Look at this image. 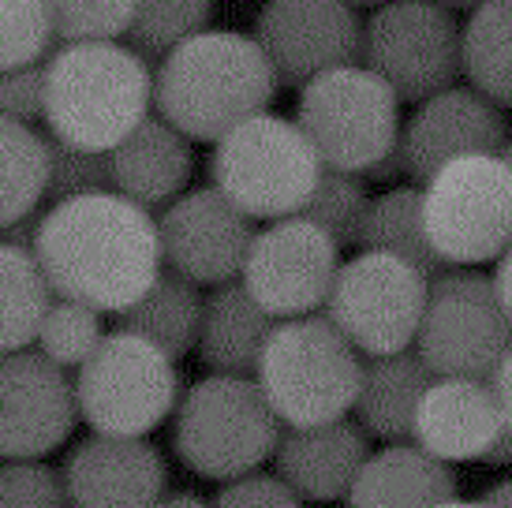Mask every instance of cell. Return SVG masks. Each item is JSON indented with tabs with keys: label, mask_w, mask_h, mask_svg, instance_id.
<instances>
[{
	"label": "cell",
	"mask_w": 512,
	"mask_h": 508,
	"mask_svg": "<svg viewBox=\"0 0 512 508\" xmlns=\"http://www.w3.org/2000/svg\"><path fill=\"white\" fill-rule=\"evenodd\" d=\"M281 419L255 378L195 381L172 419V449L202 479L236 482L255 475L281 441Z\"/></svg>",
	"instance_id": "obj_5"
},
{
	"label": "cell",
	"mask_w": 512,
	"mask_h": 508,
	"mask_svg": "<svg viewBox=\"0 0 512 508\" xmlns=\"http://www.w3.org/2000/svg\"><path fill=\"white\" fill-rule=\"evenodd\" d=\"M57 42L53 4L42 0H8L0 4V71L38 68V60Z\"/></svg>",
	"instance_id": "obj_32"
},
{
	"label": "cell",
	"mask_w": 512,
	"mask_h": 508,
	"mask_svg": "<svg viewBox=\"0 0 512 508\" xmlns=\"http://www.w3.org/2000/svg\"><path fill=\"white\" fill-rule=\"evenodd\" d=\"M277 325L281 322L258 307L243 281L221 284L206 296L199 333L202 367L221 378H255Z\"/></svg>",
	"instance_id": "obj_22"
},
{
	"label": "cell",
	"mask_w": 512,
	"mask_h": 508,
	"mask_svg": "<svg viewBox=\"0 0 512 508\" xmlns=\"http://www.w3.org/2000/svg\"><path fill=\"white\" fill-rule=\"evenodd\" d=\"M430 385H434V374L419 359V352L367 359L363 389L356 400V423L370 438L408 445V438H415V415Z\"/></svg>",
	"instance_id": "obj_24"
},
{
	"label": "cell",
	"mask_w": 512,
	"mask_h": 508,
	"mask_svg": "<svg viewBox=\"0 0 512 508\" xmlns=\"http://www.w3.org/2000/svg\"><path fill=\"white\" fill-rule=\"evenodd\" d=\"M86 426L105 438H146L180 408V370L150 340L116 329L75 374Z\"/></svg>",
	"instance_id": "obj_8"
},
{
	"label": "cell",
	"mask_w": 512,
	"mask_h": 508,
	"mask_svg": "<svg viewBox=\"0 0 512 508\" xmlns=\"http://www.w3.org/2000/svg\"><path fill=\"white\" fill-rule=\"evenodd\" d=\"M494 288H498L505 311L512 314V247L498 258V269H494Z\"/></svg>",
	"instance_id": "obj_41"
},
{
	"label": "cell",
	"mask_w": 512,
	"mask_h": 508,
	"mask_svg": "<svg viewBox=\"0 0 512 508\" xmlns=\"http://www.w3.org/2000/svg\"><path fill=\"white\" fill-rule=\"evenodd\" d=\"M109 333H101V314L83 307V303H72V299H57L53 311L42 325V337H38V352L45 359H53L60 370H79L86 367V359L98 352L101 340Z\"/></svg>",
	"instance_id": "obj_33"
},
{
	"label": "cell",
	"mask_w": 512,
	"mask_h": 508,
	"mask_svg": "<svg viewBox=\"0 0 512 508\" xmlns=\"http://www.w3.org/2000/svg\"><path fill=\"white\" fill-rule=\"evenodd\" d=\"M79 393L68 370L42 352L4 355L0 367V452L4 460H42L79 423Z\"/></svg>",
	"instance_id": "obj_16"
},
{
	"label": "cell",
	"mask_w": 512,
	"mask_h": 508,
	"mask_svg": "<svg viewBox=\"0 0 512 508\" xmlns=\"http://www.w3.org/2000/svg\"><path fill=\"white\" fill-rule=\"evenodd\" d=\"M109 169H113L116 195L131 198L143 210H157V206L169 210L176 198L187 195L184 187L195 169L191 139L169 120L150 116L109 154Z\"/></svg>",
	"instance_id": "obj_21"
},
{
	"label": "cell",
	"mask_w": 512,
	"mask_h": 508,
	"mask_svg": "<svg viewBox=\"0 0 512 508\" xmlns=\"http://www.w3.org/2000/svg\"><path fill=\"white\" fill-rule=\"evenodd\" d=\"M464 75L483 98L512 109V0H490L468 15Z\"/></svg>",
	"instance_id": "obj_29"
},
{
	"label": "cell",
	"mask_w": 512,
	"mask_h": 508,
	"mask_svg": "<svg viewBox=\"0 0 512 508\" xmlns=\"http://www.w3.org/2000/svg\"><path fill=\"white\" fill-rule=\"evenodd\" d=\"M441 508H490V505H486L483 497L479 501H460V497H453V501H445Z\"/></svg>",
	"instance_id": "obj_45"
},
{
	"label": "cell",
	"mask_w": 512,
	"mask_h": 508,
	"mask_svg": "<svg viewBox=\"0 0 512 508\" xmlns=\"http://www.w3.org/2000/svg\"><path fill=\"white\" fill-rule=\"evenodd\" d=\"M483 464L490 467H501V464H512V426L505 423V430L498 434V441L490 445V452L483 456Z\"/></svg>",
	"instance_id": "obj_42"
},
{
	"label": "cell",
	"mask_w": 512,
	"mask_h": 508,
	"mask_svg": "<svg viewBox=\"0 0 512 508\" xmlns=\"http://www.w3.org/2000/svg\"><path fill=\"white\" fill-rule=\"evenodd\" d=\"M341 266V243L303 217H288L258 232L240 281L262 311L292 322L326 311Z\"/></svg>",
	"instance_id": "obj_13"
},
{
	"label": "cell",
	"mask_w": 512,
	"mask_h": 508,
	"mask_svg": "<svg viewBox=\"0 0 512 508\" xmlns=\"http://www.w3.org/2000/svg\"><path fill=\"white\" fill-rule=\"evenodd\" d=\"M453 497V464H441L419 445H385L382 452H370L348 494V508H441Z\"/></svg>",
	"instance_id": "obj_23"
},
{
	"label": "cell",
	"mask_w": 512,
	"mask_h": 508,
	"mask_svg": "<svg viewBox=\"0 0 512 508\" xmlns=\"http://www.w3.org/2000/svg\"><path fill=\"white\" fill-rule=\"evenodd\" d=\"M277 86L270 57L251 34L206 30L154 71V105L187 139L221 142L266 113Z\"/></svg>",
	"instance_id": "obj_2"
},
{
	"label": "cell",
	"mask_w": 512,
	"mask_h": 508,
	"mask_svg": "<svg viewBox=\"0 0 512 508\" xmlns=\"http://www.w3.org/2000/svg\"><path fill=\"white\" fill-rule=\"evenodd\" d=\"M296 124L326 169L352 176H367L404 135L397 90L363 64L337 68L303 86Z\"/></svg>",
	"instance_id": "obj_7"
},
{
	"label": "cell",
	"mask_w": 512,
	"mask_h": 508,
	"mask_svg": "<svg viewBox=\"0 0 512 508\" xmlns=\"http://www.w3.org/2000/svg\"><path fill=\"white\" fill-rule=\"evenodd\" d=\"M501 430L505 415L490 381L434 378L415 415L412 445L430 452L441 464H460V460H483Z\"/></svg>",
	"instance_id": "obj_19"
},
{
	"label": "cell",
	"mask_w": 512,
	"mask_h": 508,
	"mask_svg": "<svg viewBox=\"0 0 512 508\" xmlns=\"http://www.w3.org/2000/svg\"><path fill=\"white\" fill-rule=\"evenodd\" d=\"M135 8L128 0H101V4H53V19H57V38L64 45H101L116 42L120 34L128 38L131 23H135Z\"/></svg>",
	"instance_id": "obj_34"
},
{
	"label": "cell",
	"mask_w": 512,
	"mask_h": 508,
	"mask_svg": "<svg viewBox=\"0 0 512 508\" xmlns=\"http://www.w3.org/2000/svg\"><path fill=\"white\" fill-rule=\"evenodd\" d=\"M0 508H72L64 471L45 460H8L0 471Z\"/></svg>",
	"instance_id": "obj_36"
},
{
	"label": "cell",
	"mask_w": 512,
	"mask_h": 508,
	"mask_svg": "<svg viewBox=\"0 0 512 508\" xmlns=\"http://www.w3.org/2000/svg\"><path fill=\"white\" fill-rule=\"evenodd\" d=\"M154 71L120 42L64 45L45 64V124L57 142L113 154L150 120Z\"/></svg>",
	"instance_id": "obj_3"
},
{
	"label": "cell",
	"mask_w": 512,
	"mask_h": 508,
	"mask_svg": "<svg viewBox=\"0 0 512 508\" xmlns=\"http://www.w3.org/2000/svg\"><path fill=\"white\" fill-rule=\"evenodd\" d=\"M483 501L490 508H512V479L494 482V486H490V490L483 494Z\"/></svg>",
	"instance_id": "obj_44"
},
{
	"label": "cell",
	"mask_w": 512,
	"mask_h": 508,
	"mask_svg": "<svg viewBox=\"0 0 512 508\" xmlns=\"http://www.w3.org/2000/svg\"><path fill=\"white\" fill-rule=\"evenodd\" d=\"M501 157H505V161H509V169H512V142H509V146H505V154H501Z\"/></svg>",
	"instance_id": "obj_46"
},
{
	"label": "cell",
	"mask_w": 512,
	"mask_h": 508,
	"mask_svg": "<svg viewBox=\"0 0 512 508\" xmlns=\"http://www.w3.org/2000/svg\"><path fill=\"white\" fill-rule=\"evenodd\" d=\"M210 19H214V4H202V0L139 4V8H135L131 34H128V49L139 53V57L157 71L180 45L206 34V30H210Z\"/></svg>",
	"instance_id": "obj_30"
},
{
	"label": "cell",
	"mask_w": 512,
	"mask_h": 508,
	"mask_svg": "<svg viewBox=\"0 0 512 508\" xmlns=\"http://www.w3.org/2000/svg\"><path fill=\"white\" fill-rule=\"evenodd\" d=\"M430 281L393 254L359 251L348 258L326 299V318L367 359L412 352L427 314Z\"/></svg>",
	"instance_id": "obj_10"
},
{
	"label": "cell",
	"mask_w": 512,
	"mask_h": 508,
	"mask_svg": "<svg viewBox=\"0 0 512 508\" xmlns=\"http://www.w3.org/2000/svg\"><path fill=\"white\" fill-rule=\"evenodd\" d=\"M370 202L374 198L367 195V184L359 176L326 169L318 187H314L311 202H307V210L299 213V217L318 225L322 232H329L341 247H348V243H359V236H363V221H367Z\"/></svg>",
	"instance_id": "obj_31"
},
{
	"label": "cell",
	"mask_w": 512,
	"mask_h": 508,
	"mask_svg": "<svg viewBox=\"0 0 512 508\" xmlns=\"http://www.w3.org/2000/svg\"><path fill=\"white\" fill-rule=\"evenodd\" d=\"M0 225L12 228L34 217L53 184V139L30 124L0 120Z\"/></svg>",
	"instance_id": "obj_27"
},
{
	"label": "cell",
	"mask_w": 512,
	"mask_h": 508,
	"mask_svg": "<svg viewBox=\"0 0 512 508\" xmlns=\"http://www.w3.org/2000/svg\"><path fill=\"white\" fill-rule=\"evenodd\" d=\"M434 251L453 269L498 262L512 247V169L501 154L460 157L423 184Z\"/></svg>",
	"instance_id": "obj_9"
},
{
	"label": "cell",
	"mask_w": 512,
	"mask_h": 508,
	"mask_svg": "<svg viewBox=\"0 0 512 508\" xmlns=\"http://www.w3.org/2000/svg\"><path fill=\"white\" fill-rule=\"evenodd\" d=\"M60 471L72 508H157L169 494L165 456L146 438L90 434L68 452Z\"/></svg>",
	"instance_id": "obj_18"
},
{
	"label": "cell",
	"mask_w": 512,
	"mask_h": 508,
	"mask_svg": "<svg viewBox=\"0 0 512 508\" xmlns=\"http://www.w3.org/2000/svg\"><path fill=\"white\" fill-rule=\"evenodd\" d=\"M363 370L367 363L341 329L326 314H311L273 329L255 381L285 430H307L356 411Z\"/></svg>",
	"instance_id": "obj_4"
},
{
	"label": "cell",
	"mask_w": 512,
	"mask_h": 508,
	"mask_svg": "<svg viewBox=\"0 0 512 508\" xmlns=\"http://www.w3.org/2000/svg\"><path fill=\"white\" fill-rule=\"evenodd\" d=\"M157 508H214V501L191 494V490H176V494H165L157 501Z\"/></svg>",
	"instance_id": "obj_43"
},
{
	"label": "cell",
	"mask_w": 512,
	"mask_h": 508,
	"mask_svg": "<svg viewBox=\"0 0 512 508\" xmlns=\"http://www.w3.org/2000/svg\"><path fill=\"white\" fill-rule=\"evenodd\" d=\"M214 508H303V497L281 482L277 475H247V479L225 482L214 497Z\"/></svg>",
	"instance_id": "obj_37"
},
{
	"label": "cell",
	"mask_w": 512,
	"mask_h": 508,
	"mask_svg": "<svg viewBox=\"0 0 512 508\" xmlns=\"http://www.w3.org/2000/svg\"><path fill=\"white\" fill-rule=\"evenodd\" d=\"M161 258L169 273L191 284H232L243 277V262L255 243L251 217L236 210L217 187H199L176 198L157 217Z\"/></svg>",
	"instance_id": "obj_15"
},
{
	"label": "cell",
	"mask_w": 512,
	"mask_h": 508,
	"mask_svg": "<svg viewBox=\"0 0 512 508\" xmlns=\"http://www.w3.org/2000/svg\"><path fill=\"white\" fill-rule=\"evenodd\" d=\"M363 68L382 75L400 101L423 105L464 75V27L441 4H382L367 15Z\"/></svg>",
	"instance_id": "obj_12"
},
{
	"label": "cell",
	"mask_w": 512,
	"mask_h": 508,
	"mask_svg": "<svg viewBox=\"0 0 512 508\" xmlns=\"http://www.w3.org/2000/svg\"><path fill=\"white\" fill-rule=\"evenodd\" d=\"M490 389H494V396H498L505 423L512 426V348L505 352V359L498 363V370L490 374Z\"/></svg>",
	"instance_id": "obj_40"
},
{
	"label": "cell",
	"mask_w": 512,
	"mask_h": 508,
	"mask_svg": "<svg viewBox=\"0 0 512 508\" xmlns=\"http://www.w3.org/2000/svg\"><path fill=\"white\" fill-rule=\"evenodd\" d=\"M34 254L57 299L98 314H124L161 277V232L131 198L86 195L38 217Z\"/></svg>",
	"instance_id": "obj_1"
},
{
	"label": "cell",
	"mask_w": 512,
	"mask_h": 508,
	"mask_svg": "<svg viewBox=\"0 0 512 508\" xmlns=\"http://www.w3.org/2000/svg\"><path fill=\"white\" fill-rule=\"evenodd\" d=\"M202 314H206V299L199 284L184 281L180 273H161L154 288L131 311L120 314V329L150 340L176 363L180 355L199 348Z\"/></svg>",
	"instance_id": "obj_26"
},
{
	"label": "cell",
	"mask_w": 512,
	"mask_h": 508,
	"mask_svg": "<svg viewBox=\"0 0 512 508\" xmlns=\"http://www.w3.org/2000/svg\"><path fill=\"white\" fill-rule=\"evenodd\" d=\"M109 191H113L109 154L79 150V146H68V142L53 139V184H49L53 206L72 202V198H86V195H109Z\"/></svg>",
	"instance_id": "obj_35"
},
{
	"label": "cell",
	"mask_w": 512,
	"mask_h": 508,
	"mask_svg": "<svg viewBox=\"0 0 512 508\" xmlns=\"http://www.w3.org/2000/svg\"><path fill=\"white\" fill-rule=\"evenodd\" d=\"M0 113L4 120L30 124L45 120V68H23L0 75Z\"/></svg>",
	"instance_id": "obj_38"
},
{
	"label": "cell",
	"mask_w": 512,
	"mask_h": 508,
	"mask_svg": "<svg viewBox=\"0 0 512 508\" xmlns=\"http://www.w3.org/2000/svg\"><path fill=\"white\" fill-rule=\"evenodd\" d=\"M363 251L393 254L400 262L419 269L427 281H438L453 266L434 251L427 232V217H423V187H389L385 195L370 202L367 221H363V236H359Z\"/></svg>",
	"instance_id": "obj_25"
},
{
	"label": "cell",
	"mask_w": 512,
	"mask_h": 508,
	"mask_svg": "<svg viewBox=\"0 0 512 508\" xmlns=\"http://www.w3.org/2000/svg\"><path fill=\"white\" fill-rule=\"evenodd\" d=\"M0 292H4V314H0V344L4 355L30 352V340L42 337V325L57 303V292L45 277L38 254L27 247H4L0 251Z\"/></svg>",
	"instance_id": "obj_28"
},
{
	"label": "cell",
	"mask_w": 512,
	"mask_h": 508,
	"mask_svg": "<svg viewBox=\"0 0 512 508\" xmlns=\"http://www.w3.org/2000/svg\"><path fill=\"white\" fill-rule=\"evenodd\" d=\"M214 187L251 221L299 217L322 180V157L303 127L277 113H262L236 127L214 150Z\"/></svg>",
	"instance_id": "obj_6"
},
{
	"label": "cell",
	"mask_w": 512,
	"mask_h": 508,
	"mask_svg": "<svg viewBox=\"0 0 512 508\" xmlns=\"http://www.w3.org/2000/svg\"><path fill=\"white\" fill-rule=\"evenodd\" d=\"M363 30L356 8L337 0H273L255 19V42L270 57L281 86H303L363 60Z\"/></svg>",
	"instance_id": "obj_14"
},
{
	"label": "cell",
	"mask_w": 512,
	"mask_h": 508,
	"mask_svg": "<svg viewBox=\"0 0 512 508\" xmlns=\"http://www.w3.org/2000/svg\"><path fill=\"white\" fill-rule=\"evenodd\" d=\"M277 479L288 482L303 501L348 497L359 471L370 460V434L359 423H329L285 430L277 441Z\"/></svg>",
	"instance_id": "obj_20"
},
{
	"label": "cell",
	"mask_w": 512,
	"mask_h": 508,
	"mask_svg": "<svg viewBox=\"0 0 512 508\" xmlns=\"http://www.w3.org/2000/svg\"><path fill=\"white\" fill-rule=\"evenodd\" d=\"M400 176H408V154H404V142H397L389 154L367 172V180H378V184H393Z\"/></svg>",
	"instance_id": "obj_39"
},
{
	"label": "cell",
	"mask_w": 512,
	"mask_h": 508,
	"mask_svg": "<svg viewBox=\"0 0 512 508\" xmlns=\"http://www.w3.org/2000/svg\"><path fill=\"white\" fill-rule=\"evenodd\" d=\"M512 348V314L505 311L494 277L453 269L430 281L427 314L415 352L434 378L490 381Z\"/></svg>",
	"instance_id": "obj_11"
},
{
	"label": "cell",
	"mask_w": 512,
	"mask_h": 508,
	"mask_svg": "<svg viewBox=\"0 0 512 508\" xmlns=\"http://www.w3.org/2000/svg\"><path fill=\"white\" fill-rule=\"evenodd\" d=\"M400 142L408 154V180L430 184L445 165L460 157L505 154V146L512 142L509 116L475 86H449L438 98L415 105Z\"/></svg>",
	"instance_id": "obj_17"
}]
</instances>
